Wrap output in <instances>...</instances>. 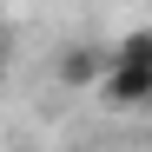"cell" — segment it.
I'll use <instances>...</instances> for the list:
<instances>
[{"label": "cell", "mask_w": 152, "mask_h": 152, "mask_svg": "<svg viewBox=\"0 0 152 152\" xmlns=\"http://www.w3.org/2000/svg\"><path fill=\"white\" fill-rule=\"evenodd\" d=\"M99 93L113 99L119 113L152 106V33H132L106 53V73H99Z\"/></svg>", "instance_id": "6da1fadb"}]
</instances>
